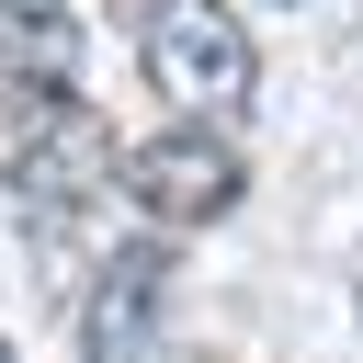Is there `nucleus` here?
<instances>
[{
  "label": "nucleus",
  "mask_w": 363,
  "mask_h": 363,
  "mask_svg": "<svg viewBox=\"0 0 363 363\" xmlns=\"http://www.w3.org/2000/svg\"><path fill=\"white\" fill-rule=\"evenodd\" d=\"M136 68H147V91H159L170 113L216 125V113L250 102V68H261V57H250V23H238L227 0H147Z\"/></svg>",
  "instance_id": "nucleus-2"
},
{
  "label": "nucleus",
  "mask_w": 363,
  "mask_h": 363,
  "mask_svg": "<svg viewBox=\"0 0 363 363\" xmlns=\"http://www.w3.org/2000/svg\"><path fill=\"white\" fill-rule=\"evenodd\" d=\"M113 170H125V147H113V125H102L79 91L0 79V182H11L23 238H34L45 261L79 250V227L113 204Z\"/></svg>",
  "instance_id": "nucleus-1"
},
{
  "label": "nucleus",
  "mask_w": 363,
  "mask_h": 363,
  "mask_svg": "<svg viewBox=\"0 0 363 363\" xmlns=\"http://www.w3.org/2000/svg\"><path fill=\"white\" fill-rule=\"evenodd\" d=\"M159 318H170V238H113L91 261V295H79V352L91 363H159Z\"/></svg>",
  "instance_id": "nucleus-4"
},
{
  "label": "nucleus",
  "mask_w": 363,
  "mask_h": 363,
  "mask_svg": "<svg viewBox=\"0 0 363 363\" xmlns=\"http://www.w3.org/2000/svg\"><path fill=\"white\" fill-rule=\"evenodd\" d=\"M113 193L159 227V238H193V227H216V216H238V147L216 136V125H159V136H136L125 147V170H113Z\"/></svg>",
  "instance_id": "nucleus-3"
},
{
  "label": "nucleus",
  "mask_w": 363,
  "mask_h": 363,
  "mask_svg": "<svg viewBox=\"0 0 363 363\" xmlns=\"http://www.w3.org/2000/svg\"><path fill=\"white\" fill-rule=\"evenodd\" d=\"M352 306H363V261H352Z\"/></svg>",
  "instance_id": "nucleus-7"
},
{
  "label": "nucleus",
  "mask_w": 363,
  "mask_h": 363,
  "mask_svg": "<svg viewBox=\"0 0 363 363\" xmlns=\"http://www.w3.org/2000/svg\"><path fill=\"white\" fill-rule=\"evenodd\" d=\"M79 57H91V34H79L68 0H0V79H45V91H68Z\"/></svg>",
  "instance_id": "nucleus-5"
},
{
  "label": "nucleus",
  "mask_w": 363,
  "mask_h": 363,
  "mask_svg": "<svg viewBox=\"0 0 363 363\" xmlns=\"http://www.w3.org/2000/svg\"><path fill=\"white\" fill-rule=\"evenodd\" d=\"M170 363H216V352H170Z\"/></svg>",
  "instance_id": "nucleus-6"
},
{
  "label": "nucleus",
  "mask_w": 363,
  "mask_h": 363,
  "mask_svg": "<svg viewBox=\"0 0 363 363\" xmlns=\"http://www.w3.org/2000/svg\"><path fill=\"white\" fill-rule=\"evenodd\" d=\"M0 363H23V352H11V340H0Z\"/></svg>",
  "instance_id": "nucleus-8"
}]
</instances>
